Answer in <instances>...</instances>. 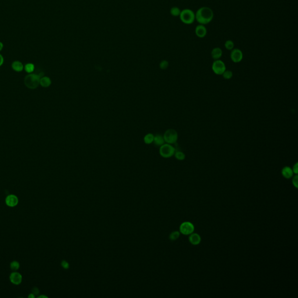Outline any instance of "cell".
<instances>
[{
    "mask_svg": "<svg viewBox=\"0 0 298 298\" xmlns=\"http://www.w3.org/2000/svg\"><path fill=\"white\" fill-rule=\"evenodd\" d=\"M292 171L293 172V173H295V175L298 174V162H296L293 166V168H292Z\"/></svg>",
    "mask_w": 298,
    "mask_h": 298,
    "instance_id": "obj_29",
    "label": "cell"
},
{
    "mask_svg": "<svg viewBox=\"0 0 298 298\" xmlns=\"http://www.w3.org/2000/svg\"><path fill=\"white\" fill-rule=\"evenodd\" d=\"M195 227L193 224L189 221L182 222L179 227V232L184 235H189L194 232Z\"/></svg>",
    "mask_w": 298,
    "mask_h": 298,
    "instance_id": "obj_7",
    "label": "cell"
},
{
    "mask_svg": "<svg viewBox=\"0 0 298 298\" xmlns=\"http://www.w3.org/2000/svg\"><path fill=\"white\" fill-rule=\"evenodd\" d=\"M19 200L17 196L14 195H9L6 199V203L9 207H15L18 204Z\"/></svg>",
    "mask_w": 298,
    "mask_h": 298,
    "instance_id": "obj_9",
    "label": "cell"
},
{
    "mask_svg": "<svg viewBox=\"0 0 298 298\" xmlns=\"http://www.w3.org/2000/svg\"><path fill=\"white\" fill-rule=\"evenodd\" d=\"M28 298H35V295L33 293H30V295L28 296Z\"/></svg>",
    "mask_w": 298,
    "mask_h": 298,
    "instance_id": "obj_32",
    "label": "cell"
},
{
    "mask_svg": "<svg viewBox=\"0 0 298 298\" xmlns=\"http://www.w3.org/2000/svg\"><path fill=\"white\" fill-rule=\"evenodd\" d=\"M175 157L179 161H183L185 159L186 155L185 153L181 151H175V154H174Z\"/></svg>",
    "mask_w": 298,
    "mask_h": 298,
    "instance_id": "obj_19",
    "label": "cell"
},
{
    "mask_svg": "<svg viewBox=\"0 0 298 298\" xmlns=\"http://www.w3.org/2000/svg\"><path fill=\"white\" fill-rule=\"evenodd\" d=\"M154 137H155V136L152 133H147L144 137V143L147 144H150L153 143L154 141Z\"/></svg>",
    "mask_w": 298,
    "mask_h": 298,
    "instance_id": "obj_18",
    "label": "cell"
},
{
    "mask_svg": "<svg viewBox=\"0 0 298 298\" xmlns=\"http://www.w3.org/2000/svg\"><path fill=\"white\" fill-rule=\"evenodd\" d=\"M180 19L184 24H191L195 20V13L190 9H185L180 13Z\"/></svg>",
    "mask_w": 298,
    "mask_h": 298,
    "instance_id": "obj_3",
    "label": "cell"
},
{
    "mask_svg": "<svg viewBox=\"0 0 298 298\" xmlns=\"http://www.w3.org/2000/svg\"><path fill=\"white\" fill-rule=\"evenodd\" d=\"M214 17L213 10L207 6L199 8L195 14V19L201 24H206L211 22Z\"/></svg>",
    "mask_w": 298,
    "mask_h": 298,
    "instance_id": "obj_1",
    "label": "cell"
},
{
    "mask_svg": "<svg viewBox=\"0 0 298 298\" xmlns=\"http://www.w3.org/2000/svg\"><path fill=\"white\" fill-rule=\"evenodd\" d=\"M181 12V10L178 7H173L171 9V13L172 15L174 16V17L179 16Z\"/></svg>",
    "mask_w": 298,
    "mask_h": 298,
    "instance_id": "obj_24",
    "label": "cell"
},
{
    "mask_svg": "<svg viewBox=\"0 0 298 298\" xmlns=\"http://www.w3.org/2000/svg\"><path fill=\"white\" fill-rule=\"evenodd\" d=\"M189 240L191 244L193 245H197L201 242L202 239L200 236L196 233H191L189 237Z\"/></svg>",
    "mask_w": 298,
    "mask_h": 298,
    "instance_id": "obj_13",
    "label": "cell"
},
{
    "mask_svg": "<svg viewBox=\"0 0 298 298\" xmlns=\"http://www.w3.org/2000/svg\"><path fill=\"white\" fill-rule=\"evenodd\" d=\"M211 68L215 74L217 75H222L226 70V66L222 61L217 60L213 62Z\"/></svg>",
    "mask_w": 298,
    "mask_h": 298,
    "instance_id": "obj_6",
    "label": "cell"
},
{
    "mask_svg": "<svg viewBox=\"0 0 298 298\" xmlns=\"http://www.w3.org/2000/svg\"><path fill=\"white\" fill-rule=\"evenodd\" d=\"M39 298H47V296H43V295H42V296H39Z\"/></svg>",
    "mask_w": 298,
    "mask_h": 298,
    "instance_id": "obj_34",
    "label": "cell"
},
{
    "mask_svg": "<svg viewBox=\"0 0 298 298\" xmlns=\"http://www.w3.org/2000/svg\"><path fill=\"white\" fill-rule=\"evenodd\" d=\"M281 174L286 179H290L293 177V172L292 171V169L291 167L286 166L284 167L281 171Z\"/></svg>",
    "mask_w": 298,
    "mask_h": 298,
    "instance_id": "obj_12",
    "label": "cell"
},
{
    "mask_svg": "<svg viewBox=\"0 0 298 298\" xmlns=\"http://www.w3.org/2000/svg\"><path fill=\"white\" fill-rule=\"evenodd\" d=\"M207 33V29L203 24H200L199 25L197 26L195 29V33L198 37L199 38L204 37L206 36Z\"/></svg>",
    "mask_w": 298,
    "mask_h": 298,
    "instance_id": "obj_11",
    "label": "cell"
},
{
    "mask_svg": "<svg viewBox=\"0 0 298 298\" xmlns=\"http://www.w3.org/2000/svg\"><path fill=\"white\" fill-rule=\"evenodd\" d=\"M222 76L225 79L229 80L230 79L233 78V72L230 70H225L224 72L222 73Z\"/></svg>",
    "mask_w": 298,
    "mask_h": 298,
    "instance_id": "obj_21",
    "label": "cell"
},
{
    "mask_svg": "<svg viewBox=\"0 0 298 298\" xmlns=\"http://www.w3.org/2000/svg\"><path fill=\"white\" fill-rule=\"evenodd\" d=\"M175 151L176 149L173 146H172V144L168 143H164L160 146L159 153L162 157L165 158H168L172 157L173 155H174Z\"/></svg>",
    "mask_w": 298,
    "mask_h": 298,
    "instance_id": "obj_4",
    "label": "cell"
},
{
    "mask_svg": "<svg viewBox=\"0 0 298 298\" xmlns=\"http://www.w3.org/2000/svg\"><path fill=\"white\" fill-rule=\"evenodd\" d=\"M168 65H169L168 62L166 60H163L161 61L160 64V68H161V69L164 70V69H167V68L168 67Z\"/></svg>",
    "mask_w": 298,
    "mask_h": 298,
    "instance_id": "obj_26",
    "label": "cell"
},
{
    "mask_svg": "<svg viewBox=\"0 0 298 298\" xmlns=\"http://www.w3.org/2000/svg\"><path fill=\"white\" fill-rule=\"evenodd\" d=\"M292 184L296 188H298V174L295 175L292 178Z\"/></svg>",
    "mask_w": 298,
    "mask_h": 298,
    "instance_id": "obj_27",
    "label": "cell"
},
{
    "mask_svg": "<svg viewBox=\"0 0 298 298\" xmlns=\"http://www.w3.org/2000/svg\"><path fill=\"white\" fill-rule=\"evenodd\" d=\"M153 142L157 146H161L163 144L165 143V141L164 139L163 136L160 134H157L154 137Z\"/></svg>",
    "mask_w": 298,
    "mask_h": 298,
    "instance_id": "obj_17",
    "label": "cell"
},
{
    "mask_svg": "<svg viewBox=\"0 0 298 298\" xmlns=\"http://www.w3.org/2000/svg\"><path fill=\"white\" fill-rule=\"evenodd\" d=\"M44 76V73H40V74L29 73L24 79V84L25 86L30 89H35L40 84V78Z\"/></svg>",
    "mask_w": 298,
    "mask_h": 298,
    "instance_id": "obj_2",
    "label": "cell"
},
{
    "mask_svg": "<svg viewBox=\"0 0 298 298\" xmlns=\"http://www.w3.org/2000/svg\"><path fill=\"white\" fill-rule=\"evenodd\" d=\"M61 266L64 269H68L69 267V264L65 260H62L61 262Z\"/></svg>",
    "mask_w": 298,
    "mask_h": 298,
    "instance_id": "obj_28",
    "label": "cell"
},
{
    "mask_svg": "<svg viewBox=\"0 0 298 298\" xmlns=\"http://www.w3.org/2000/svg\"><path fill=\"white\" fill-rule=\"evenodd\" d=\"M211 57L215 60H220L222 55V51L220 48L215 47L213 48L211 53Z\"/></svg>",
    "mask_w": 298,
    "mask_h": 298,
    "instance_id": "obj_14",
    "label": "cell"
},
{
    "mask_svg": "<svg viewBox=\"0 0 298 298\" xmlns=\"http://www.w3.org/2000/svg\"><path fill=\"white\" fill-rule=\"evenodd\" d=\"M224 45H225V47L228 50H232L234 48V43L231 40H227L225 43Z\"/></svg>",
    "mask_w": 298,
    "mask_h": 298,
    "instance_id": "obj_22",
    "label": "cell"
},
{
    "mask_svg": "<svg viewBox=\"0 0 298 298\" xmlns=\"http://www.w3.org/2000/svg\"><path fill=\"white\" fill-rule=\"evenodd\" d=\"M3 46H3V43H2V42H0V51H1L2 50V48H3Z\"/></svg>",
    "mask_w": 298,
    "mask_h": 298,
    "instance_id": "obj_33",
    "label": "cell"
},
{
    "mask_svg": "<svg viewBox=\"0 0 298 298\" xmlns=\"http://www.w3.org/2000/svg\"><path fill=\"white\" fill-rule=\"evenodd\" d=\"M4 63V58L1 54H0V66Z\"/></svg>",
    "mask_w": 298,
    "mask_h": 298,
    "instance_id": "obj_31",
    "label": "cell"
},
{
    "mask_svg": "<svg viewBox=\"0 0 298 298\" xmlns=\"http://www.w3.org/2000/svg\"><path fill=\"white\" fill-rule=\"evenodd\" d=\"M51 84V80L47 76H43L40 78V84L43 88H48Z\"/></svg>",
    "mask_w": 298,
    "mask_h": 298,
    "instance_id": "obj_16",
    "label": "cell"
},
{
    "mask_svg": "<svg viewBox=\"0 0 298 298\" xmlns=\"http://www.w3.org/2000/svg\"><path fill=\"white\" fill-rule=\"evenodd\" d=\"M32 293L35 295H37L39 293V290L37 288H33L32 289Z\"/></svg>",
    "mask_w": 298,
    "mask_h": 298,
    "instance_id": "obj_30",
    "label": "cell"
},
{
    "mask_svg": "<svg viewBox=\"0 0 298 298\" xmlns=\"http://www.w3.org/2000/svg\"><path fill=\"white\" fill-rule=\"evenodd\" d=\"M12 68L15 71L20 72L24 70V66L21 62L19 61H15L12 62Z\"/></svg>",
    "mask_w": 298,
    "mask_h": 298,
    "instance_id": "obj_15",
    "label": "cell"
},
{
    "mask_svg": "<svg viewBox=\"0 0 298 298\" xmlns=\"http://www.w3.org/2000/svg\"><path fill=\"white\" fill-rule=\"evenodd\" d=\"M163 137L165 143H168L170 144H175L177 142L178 139V132L173 129H168L165 132Z\"/></svg>",
    "mask_w": 298,
    "mask_h": 298,
    "instance_id": "obj_5",
    "label": "cell"
},
{
    "mask_svg": "<svg viewBox=\"0 0 298 298\" xmlns=\"http://www.w3.org/2000/svg\"><path fill=\"white\" fill-rule=\"evenodd\" d=\"M20 267V264L17 261H13L10 264V268L13 271H17Z\"/></svg>",
    "mask_w": 298,
    "mask_h": 298,
    "instance_id": "obj_25",
    "label": "cell"
},
{
    "mask_svg": "<svg viewBox=\"0 0 298 298\" xmlns=\"http://www.w3.org/2000/svg\"><path fill=\"white\" fill-rule=\"evenodd\" d=\"M24 69L28 73H32L33 72L35 71V65L34 64L32 63H28L26 64L24 66Z\"/></svg>",
    "mask_w": 298,
    "mask_h": 298,
    "instance_id": "obj_20",
    "label": "cell"
},
{
    "mask_svg": "<svg viewBox=\"0 0 298 298\" xmlns=\"http://www.w3.org/2000/svg\"><path fill=\"white\" fill-rule=\"evenodd\" d=\"M230 57L234 63H239L243 59L244 55L240 49L235 48L232 50Z\"/></svg>",
    "mask_w": 298,
    "mask_h": 298,
    "instance_id": "obj_8",
    "label": "cell"
},
{
    "mask_svg": "<svg viewBox=\"0 0 298 298\" xmlns=\"http://www.w3.org/2000/svg\"><path fill=\"white\" fill-rule=\"evenodd\" d=\"M9 280L12 284L15 285H19L22 281V276L18 272H13L9 277Z\"/></svg>",
    "mask_w": 298,
    "mask_h": 298,
    "instance_id": "obj_10",
    "label": "cell"
},
{
    "mask_svg": "<svg viewBox=\"0 0 298 298\" xmlns=\"http://www.w3.org/2000/svg\"><path fill=\"white\" fill-rule=\"evenodd\" d=\"M180 236V232L179 231H173L169 235V239L171 240H175L179 238Z\"/></svg>",
    "mask_w": 298,
    "mask_h": 298,
    "instance_id": "obj_23",
    "label": "cell"
}]
</instances>
